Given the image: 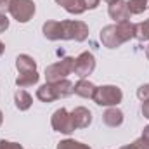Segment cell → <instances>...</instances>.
Listing matches in <instances>:
<instances>
[{"mask_svg":"<svg viewBox=\"0 0 149 149\" xmlns=\"http://www.w3.org/2000/svg\"><path fill=\"white\" fill-rule=\"evenodd\" d=\"M92 101L97 106H104V108L118 106L123 101V92L116 85H102V87H97Z\"/></svg>","mask_w":149,"mask_h":149,"instance_id":"1","label":"cell"},{"mask_svg":"<svg viewBox=\"0 0 149 149\" xmlns=\"http://www.w3.org/2000/svg\"><path fill=\"white\" fill-rule=\"evenodd\" d=\"M59 24H61V40L85 42L88 37V26L83 21L66 19V21H59Z\"/></svg>","mask_w":149,"mask_h":149,"instance_id":"2","label":"cell"},{"mask_svg":"<svg viewBox=\"0 0 149 149\" xmlns=\"http://www.w3.org/2000/svg\"><path fill=\"white\" fill-rule=\"evenodd\" d=\"M73 70H74V57L68 56V57H64V59L50 64V66H47L45 68V78H47L49 83L59 81V80L68 78V74L73 73Z\"/></svg>","mask_w":149,"mask_h":149,"instance_id":"3","label":"cell"},{"mask_svg":"<svg viewBox=\"0 0 149 149\" xmlns=\"http://www.w3.org/2000/svg\"><path fill=\"white\" fill-rule=\"evenodd\" d=\"M50 123H52V128L56 132H59V134L70 135V134H73L74 130H76L73 120H71V113L68 111V109H64V108H59V109H56V111L52 113Z\"/></svg>","mask_w":149,"mask_h":149,"instance_id":"4","label":"cell"},{"mask_svg":"<svg viewBox=\"0 0 149 149\" xmlns=\"http://www.w3.org/2000/svg\"><path fill=\"white\" fill-rule=\"evenodd\" d=\"M37 12V5L33 0H16L9 10V14L17 23H28Z\"/></svg>","mask_w":149,"mask_h":149,"instance_id":"5","label":"cell"},{"mask_svg":"<svg viewBox=\"0 0 149 149\" xmlns=\"http://www.w3.org/2000/svg\"><path fill=\"white\" fill-rule=\"evenodd\" d=\"M95 70V57L92 52H81L78 57H74V70L73 73L80 78H87Z\"/></svg>","mask_w":149,"mask_h":149,"instance_id":"6","label":"cell"},{"mask_svg":"<svg viewBox=\"0 0 149 149\" xmlns=\"http://www.w3.org/2000/svg\"><path fill=\"white\" fill-rule=\"evenodd\" d=\"M99 38H101L102 45L108 47V49H116V47H120V45L123 43L121 38H120V35H118V31H116V24H108V26H104V28L101 30V33H99Z\"/></svg>","mask_w":149,"mask_h":149,"instance_id":"7","label":"cell"},{"mask_svg":"<svg viewBox=\"0 0 149 149\" xmlns=\"http://www.w3.org/2000/svg\"><path fill=\"white\" fill-rule=\"evenodd\" d=\"M108 14H109V17L114 19L116 23H121V21H130V10H128V5H127V2L125 0H118V2H114L109 5V9H108Z\"/></svg>","mask_w":149,"mask_h":149,"instance_id":"8","label":"cell"},{"mask_svg":"<svg viewBox=\"0 0 149 149\" xmlns=\"http://www.w3.org/2000/svg\"><path fill=\"white\" fill-rule=\"evenodd\" d=\"M71 120L74 123V128H87L92 123V113L83 106H78L71 111Z\"/></svg>","mask_w":149,"mask_h":149,"instance_id":"9","label":"cell"},{"mask_svg":"<svg viewBox=\"0 0 149 149\" xmlns=\"http://www.w3.org/2000/svg\"><path fill=\"white\" fill-rule=\"evenodd\" d=\"M102 121H104V125H108V127H111V128H116V127H120V125L123 123V111L118 109L116 106H111V108H108V109L104 111Z\"/></svg>","mask_w":149,"mask_h":149,"instance_id":"10","label":"cell"},{"mask_svg":"<svg viewBox=\"0 0 149 149\" xmlns=\"http://www.w3.org/2000/svg\"><path fill=\"white\" fill-rule=\"evenodd\" d=\"M97 87L90 81V80H85V78H80L76 83H74V94L83 97V99H92L94 94H95Z\"/></svg>","mask_w":149,"mask_h":149,"instance_id":"11","label":"cell"},{"mask_svg":"<svg viewBox=\"0 0 149 149\" xmlns=\"http://www.w3.org/2000/svg\"><path fill=\"white\" fill-rule=\"evenodd\" d=\"M42 33H43V37L47 38V40H50V42L61 40V24H59V21H54V19L45 21L43 26H42Z\"/></svg>","mask_w":149,"mask_h":149,"instance_id":"12","label":"cell"},{"mask_svg":"<svg viewBox=\"0 0 149 149\" xmlns=\"http://www.w3.org/2000/svg\"><path fill=\"white\" fill-rule=\"evenodd\" d=\"M37 99L38 101H42V102H54V101H57L59 97H57V94H56L54 85L47 81V83H43L42 87H38Z\"/></svg>","mask_w":149,"mask_h":149,"instance_id":"13","label":"cell"},{"mask_svg":"<svg viewBox=\"0 0 149 149\" xmlns=\"http://www.w3.org/2000/svg\"><path fill=\"white\" fill-rule=\"evenodd\" d=\"M16 70L19 73H26V71H37V61L28 56V54H21L16 57Z\"/></svg>","mask_w":149,"mask_h":149,"instance_id":"14","label":"cell"},{"mask_svg":"<svg viewBox=\"0 0 149 149\" xmlns=\"http://www.w3.org/2000/svg\"><path fill=\"white\" fill-rule=\"evenodd\" d=\"M14 104H16V108H17L19 111H28V109L31 108V104H33V97H31L26 90L19 88V90H16V94H14Z\"/></svg>","mask_w":149,"mask_h":149,"instance_id":"15","label":"cell"},{"mask_svg":"<svg viewBox=\"0 0 149 149\" xmlns=\"http://www.w3.org/2000/svg\"><path fill=\"white\" fill-rule=\"evenodd\" d=\"M54 88H56V94L59 99H64V97H70L71 94H74V83H71L68 78L64 80H59V81H52Z\"/></svg>","mask_w":149,"mask_h":149,"instance_id":"16","label":"cell"},{"mask_svg":"<svg viewBox=\"0 0 149 149\" xmlns=\"http://www.w3.org/2000/svg\"><path fill=\"white\" fill-rule=\"evenodd\" d=\"M40 80V74L37 71H26V73H19L16 78V85L19 88H26V87H33L37 85Z\"/></svg>","mask_w":149,"mask_h":149,"instance_id":"17","label":"cell"},{"mask_svg":"<svg viewBox=\"0 0 149 149\" xmlns=\"http://www.w3.org/2000/svg\"><path fill=\"white\" fill-rule=\"evenodd\" d=\"M116 31L121 38V42H128L132 40L134 35H135V24L130 23V21H121V23H116Z\"/></svg>","mask_w":149,"mask_h":149,"instance_id":"18","label":"cell"},{"mask_svg":"<svg viewBox=\"0 0 149 149\" xmlns=\"http://www.w3.org/2000/svg\"><path fill=\"white\" fill-rule=\"evenodd\" d=\"M56 3H57V5H61L66 12L74 14V16H80V14H83V12H85V9L81 7L80 0H56Z\"/></svg>","mask_w":149,"mask_h":149,"instance_id":"19","label":"cell"},{"mask_svg":"<svg viewBox=\"0 0 149 149\" xmlns=\"http://www.w3.org/2000/svg\"><path fill=\"white\" fill-rule=\"evenodd\" d=\"M134 38H137L139 42H148L149 40V19L135 24V35H134Z\"/></svg>","mask_w":149,"mask_h":149,"instance_id":"20","label":"cell"},{"mask_svg":"<svg viewBox=\"0 0 149 149\" xmlns=\"http://www.w3.org/2000/svg\"><path fill=\"white\" fill-rule=\"evenodd\" d=\"M57 149H92L88 144H83L80 141H74V139H64L57 144Z\"/></svg>","mask_w":149,"mask_h":149,"instance_id":"21","label":"cell"},{"mask_svg":"<svg viewBox=\"0 0 149 149\" xmlns=\"http://www.w3.org/2000/svg\"><path fill=\"white\" fill-rule=\"evenodd\" d=\"M127 5H128L130 14H135L137 16V14H142L148 9V0H128Z\"/></svg>","mask_w":149,"mask_h":149,"instance_id":"22","label":"cell"},{"mask_svg":"<svg viewBox=\"0 0 149 149\" xmlns=\"http://www.w3.org/2000/svg\"><path fill=\"white\" fill-rule=\"evenodd\" d=\"M137 97H139V101H148L149 99V83H144V85H141L139 88H137Z\"/></svg>","mask_w":149,"mask_h":149,"instance_id":"23","label":"cell"},{"mask_svg":"<svg viewBox=\"0 0 149 149\" xmlns=\"http://www.w3.org/2000/svg\"><path fill=\"white\" fill-rule=\"evenodd\" d=\"M99 2H101V0H80V3H81V7H83L85 10H94V9H97Z\"/></svg>","mask_w":149,"mask_h":149,"instance_id":"24","label":"cell"},{"mask_svg":"<svg viewBox=\"0 0 149 149\" xmlns=\"http://www.w3.org/2000/svg\"><path fill=\"white\" fill-rule=\"evenodd\" d=\"M0 149H24L17 142H10V141H0Z\"/></svg>","mask_w":149,"mask_h":149,"instance_id":"25","label":"cell"},{"mask_svg":"<svg viewBox=\"0 0 149 149\" xmlns=\"http://www.w3.org/2000/svg\"><path fill=\"white\" fill-rule=\"evenodd\" d=\"M16 0H0V14H7Z\"/></svg>","mask_w":149,"mask_h":149,"instance_id":"26","label":"cell"},{"mask_svg":"<svg viewBox=\"0 0 149 149\" xmlns=\"http://www.w3.org/2000/svg\"><path fill=\"white\" fill-rule=\"evenodd\" d=\"M9 28V17L5 14H0V33H5Z\"/></svg>","mask_w":149,"mask_h":149,"instance_id":"27","label":"cell"},{"mask_svg":"<svg viewBox=\"0 0 149 149\" xmlns=\"http://www.w3.org/2000/svg\"><path fill=\"white\" fill-rule=\"evenodd\" d=\"M141 139L148 144V148H149V125H146L144 127V130H142V135H141Z\"/></svg>","mask_w":149,"mask_h":149,"instance_id":"28","label":"cell"},{"mask_svg":"<svg viewBox=\"0 0 149 149\" xmlns=\"http://www.w3.org/2000/svg\"><path fill=\"white\" fill-rule=\"evenodd\" d=\"M141 111H142V114H144V118H148V120H149V99L142 102V108H141Z\"/></svg>","mask_w":149,"mask_h":149,"instance_id":"29","label":"cell"},{"mask_svg":"<svg viewBox=\"0 0 149 149\" xmlns=\"http://www.w3.org/2000/svg\"><path fill=\"white\" fill-rule=\"evenodd\" d=\"M3 52H5V43H3V42L0 40V56H2Z\"/></svg>","mask_w":149,"mask_h":149,"instance_id":"30","label":"cell"},{"mask_svg":"<svg viewBox=\"0 0 149 149\" xmlns=\"http://www.w3.org/2000/svg\"><path fill=\"white\" fill-rule=\"evenodd\" d=\"M120 149H135V148H134V144H127V146H121Z\"/></svg>","mask_w":149,"mask_h":149,"instance_id":"31","label":"cell"},{"mask_svg":"<svg viewBox=\"0 0 149 149\" xmlns=\"http://www.w3.org/2000/svg\"><path fill=\"white\" fill-rule=\"evenodd\" d=\"M104 2H106V3H109V5H111V3H114V2H118V0H104Z\"/></svg>","mask_w":149,"mask_h":149,"instance_id":"32","label":"cell"},{"mask_svg":"<svg viewBox=\"0 0 149 149\" xmlns=\"http://www.w3.org/2000/svg\"><path fill=\"white\" fill-rule=\"evenodd\" d=\"M3 123V114H2V111H0V125Z\"/></svg>","mask_w":149,"mask_h":149,"instance_id":"33","label":"cell"},{"mask_svg":"<svg viewBox=\"0 0 149 149\" xmlns=\"http://www.w3.org/2000/svg\"><path fill=\"white\" fill-rule=\"evenodd\" d=\"M146 57H148V59H149V45H148V47H146Z\"/></svg>","mask_w":149,"mask_h":149,"instance_id":"34","label":"cell"}]
</instances>
